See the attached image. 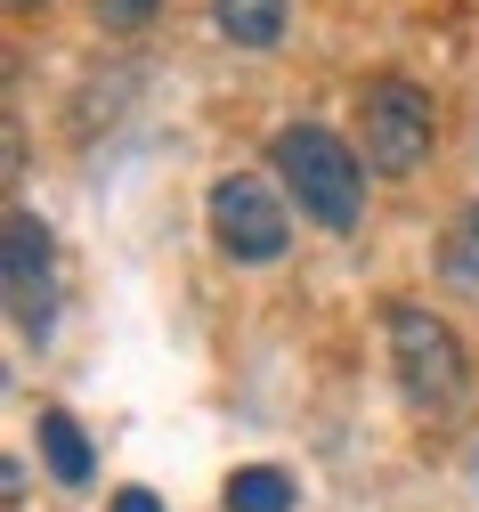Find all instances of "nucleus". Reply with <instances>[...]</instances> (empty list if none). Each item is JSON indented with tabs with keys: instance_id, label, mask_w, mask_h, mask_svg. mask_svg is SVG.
<instances>
[{
	"instance_id": "obj_1",
	"label": "nucleus",
	"mask_w": 479,
	"mask_h": 512,
	"mask_svg": "<svg viewBox=\"0 0 479 512\" xmlns=\"http://www.w3.org/2000/svg\"><path fill=\"white\" fill-rule=\"evenodd\" d=\"M268 163H277L285 196L301 204V220H317L333 236L358 228V212H366V155L341 147L325 122H285V131L268 139Z\"/></svg>"
},
{
	"instance_id": "obj_2",
	"label": "nucleus",
	"mask_w": 479,
	"mask_h": 512,
	"mask_svg": "<svg viewBox=\"0 0 479 512\" xmlns=\"http://www.w3.org/2000/svg\"><path fill=\"white\" fill-rule=\"evenodd\" d=\"M382 334H390V374H398V391H406V407L415 415H447V407H463V342H455V326L447 317H431V309H415V301H398L390 317H382Z\"/></svg>"
},
{
	"instance_id": "obj_3",
	"label": "nucleus",
	"mask_w": 479,
	"mask_h": 512,
	"mask_svg": "<svg viewBox=\"0 0 479 512\" xmlns=\"http://www.w3.org/2000/svg\"><path fill=\"white\" fill-rule=\"evenodd\" d=\"M431 139H439V122H431V98L406 82V74H374L358 90V155L382 171V179H415L431 163Z\"/></svg>"
},
{
	"instance_id": "obj_4",
	"label": "nucleus",
	"mask_w": 479,
	"mask_h": 512,
	"mask_svg": "<svg viewBox=\"0 0 479 512\" xmlns=\"http://www.w3.org/2000/svg\"><path fill=\"white\" fill-rule=\"evenodd\" d=\"M0 285H9V317L17 334L41 350L57 334V244H49V220L41 212H9V228H0Z\"/></svg>"
},
{
	"instance_id": "obj_5",
	"label": "nucleus",
	"mask_w": 479,
	"mask_h": 512,
	"mask_svg": "<svg viewBox=\"0 0 479 512\" xmlns=\"http://www.w3.org/2000/svg\"><path fill=\"white\" fill-rule=\"evenodd\" d=\"M203 220H212V244L228 252V261H277V252L293 244V212H285V196H277L260 171H228V179H212Z\"/></svg>"
},
{
	"instance_id": "obj_6",
	"label": "nucleus",
	"mask_w": 479,
	"mask_h": 512,
	"mask_svg": "<svg viewBox=\"0 0 479 512\" xmlns=\"http://www.w3.org/2000/svg\"><path fill=\"white\" fill-rule=\"evenodd\" d=\"M41 464H49V480H57V488H90V472H98L82 423H74V415H57V407L41 415Z\"/></svg>"
},
{
	"instance_id": "obj_7",
	"label": "nucleus",
	"mask_w": 479,
	"mask_h": 512,
	"mask_svg": "<svg viewBox=\"0 0 479 512\" xmlns=\"http://www.w3.org/2000/svg\"><path fill=\"white\" fill-rule=\"evenodd\" d=\"M212 25L236 49H277L285 41V0H212Z\"/></svg>"
},
{
	"instance_id": "obj_8",
	"label": "nucleus",
	"mask_w": 479,
	"mask_h": 512,
	"mask_svg": "<svg viewBox=\"0 0 479 512\" xmlns=\"http://www.w3.org/2000/svg\"><path fill=\"white\" fill-rule=\"evenodd\" d=\"M228 512H293V480L277 464H244L228 480Z\"/></svg>"
},
{
	"instance_id": "obj_9",
	"label": "nucleus",
	"mask_w": 479,
	"mask_h": 512,
	"mask_svg": "<svg viewBox=\"0 0 479 512\" xmlns=\"http://www.w3.org/2000/svg\"><path fill=\"white\" fill-rule=\"evenodd\" d=\"M439 277H447L455 293H479V204H463V220L447 228V244H439Z\"/></svg>"
},
{
	"instance_id": "obj_10",
	"label": "nucleus",
	"mask_w": 479,
	"mask_h": 512,
	"mask_svg": "<svg viewBox=\"0 0 479 512\" xmlns=\"http://www.w3.org/2000/svg\"><path fill=\"white\" fill-rule=\"evenodd\" d=\"M155 9L163 0H98V25L106 33H139V25H155Z\"/></svg>"
},
{
	"instance_id": "obj_11",
	"label": "nucleus",
	"mask_w": 479,
	"mask_h": 512,
	"mask_svg": "<svg viewBox=\"0 0 479 512\" xmlns=\"http://www.w3.org/2000/svg\"><path fill=\"white\" fill-rule=\"evenodd\" d=\"M114 512H163V504H155L147 488H122V496H114Z\"/></svg>"
}]
</instances>
